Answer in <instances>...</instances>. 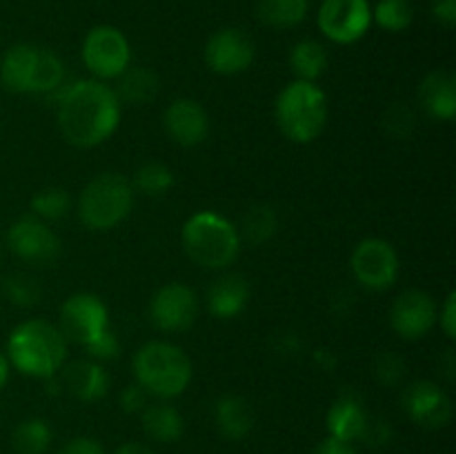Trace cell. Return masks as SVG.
Here are the masks:
<instances>
[{
  "mask_svg": "<svg viewBox=\"0 0 456 454\" xmlns=\"http://www.w3.org/2000/svg\"><path fill=\"white\" fill-rule=\"evenodd\" d=\"M123 102L114 87L96 78L62 85L56 101V123L62 141L78 150H92L110 141L120 127Z\"/></svg>",
  "mask_w": 456,
  "mask_h": 454,
  "instance_id": "1",
  "label": "cell"
},
{
  "mask_svg": "<svg viewBox=\"0 0 456 454\" xmlns=\"http://www.w3.org/2000/svg\"><path fill=\"white\" fill-rule=\"evenodd\" d=\"M4 354L18 374L47 381L65 368L67 338L52 320L27 319L9 332Z\"/></svg>",
  "mask_w": 456,
  "mask_h": 454,
  "instance_id": "2",
  "label": "cell"
},
{
  "mask_svg": "<svg viewBox=\"0 0 456 454\" xmlns=\"http://www.w3.org/2000/svg\"><path fill=\"white\" fill-rule=\"evenodd\" d=\"M181 243L187 258L209 272H225L243 247L236 223L214 209H200L183 223Z\"/></svg>",
  "mask_w": 456,
  "mask_h": 454,
  "instance_id": "3",
  "label": "cell"
},
{
  "mask_svg": "<svg viewBox=\"0 0 456 454\" xmlns=\"http://www.w3.org/2000/svg\"><path fill=\"white\" fill-rule=\"evenodd\" d=\"M132 372L147 394L159 401H172L190 387L194 363L181 345L159 338L138 347L132 359Z\"/></svg>",
  "mask_w": 456,
  "mask_h": 454,
  "instance_id": "4",
  "label": "cell"
},
{
  "mask_svg": "<svg viewBox=\"0 0 456 454\" xmlns=\"http://www.w3.org/2000/svg\"><path fill=\"white\" fill-rule=\"evenodd\" d=\"M0 83L12 93H53L65 85V62L52 49L16 43L0 58Z\"/></svg>",
  "mask_w": 456,
  "mask_h": 454,
  "instance_id": "5",
  "label": "cell"
},
{
  "mask_svg": "<svg viewBox=\"0 0 456 454\" xmlns=\"http://www.w3.org/2000/svg\"><path fill=\"white\" fill-rule=\"evenodd\" d=\"M330 118L328 96L316 83L292 80L274 101V123L288 141L310 145L323 134Z\"/></svg>",
  "mask_w": 456,
  "mask_h": 454,
  "instance_id": "6",
  "label": "cell"
},
{
  "mask_svg": "<svg viewBox=\"0 0 456 454\" xmlns=\"http://www.w3.org/2000/svg\"><path fill=\"white\" fill-rule=\"evenodd\" d=\"M132 181L116 172H102L83 187L76 203L80 223L92 231H111L134 209Z\"/></svg>",
  "mask_w": 456,
  "mask_h": 454,
  "instance_id": "7",
  "label": "cell"
},
{
  "mask_svg": "<svg viewBox=\"0 0 456 454\" xmlns=\"http://www.w3.org/2000/svg\"><path fill=\"white\" fill-rule=\"evenodd\" d=\"M58 329L67 343L71 341L80 347L92 345L111 329L110 307L98 294L74 292L58 310Z\"/></svg>",
  "mask_w": 456,
  "mask_h": 454,
  "instance_id": "8",
  "label": "cell"
},
{
  "mask_svg": "<svg viewBox=\"0 0 456 454\" xmlns=\"http://www.w3.org/2000/svg\"><path fill=\"white\" fill-rule=\"evenodd\" d=\"M80 58L96 80H116L132 62L129 40L118 27L96 25L87 31L80 47Z\"/></svg>",
  "mask_w": 456,
  "mask_h": 454,
  "instance_id": "9",
  "label": "cell"
},
{
  "mask_svg": "<svg viewBox=\"0 0 456 454\" xmlns=\"http://www.w3.org/2000/svg\"><path fill=\"white\" fill-rule=\"evenodd\" d=\"M350 270L356 283L370 292H386L396 283L401 272L399 252L395 245L379 236L359 240L352 249Z\"/></svg>",
  "mask_w": 456,
  "mask_h": 454,
  "instance_id": "10",
  "label": "cell"
},
{
  "mask_svg": "<svg viewBox=\"0 0 456 454\" xmlns=\"http://www.w3.org/2000/svg\"><path fill=\"white\" fill-rule=\"evenodd\" d=\"M319 29L330 43L354 45L372 29L370 0H323L316 13Z\"/></svg>",
  "mask_w": 456,
  "mask_h": 454,
  "instance_id": "11",
  "label": "cell"
},
{
  "mask_svg": "<svg viewBox=\"0 0 456 454\" xmlns=\"http://www.w3.org/2000/svg\"><path fill=\"white\" fill-rule=\"evenodd\" d=\"M199 310V296L194 289L181 280H172L156 289L154 296L150 298L147 314H150L151 325L160 332L181 334L196 323Z\"/></svg>",
  "mask_w": 456,
  "mask_h": 454,
  "instance_id": "12",
  "label": "cell"
},
{
  "mask_svg": "<svg viewBox=\"0 0 456 454\" xmlns=\"http://www.w3.org/2000/svg\"><path fill=\"white\" fill-rule=\"evenodd\" d=\"M7 247L12 249L13 256L31 265H49L62 252V243L56 231L34 214L20 216L9 225Z\"/></svg>",
  "mask_w": 456,
  "mask_h": 454,
  "instance_id": "13",
  "label": "cell"
},
{
  "mask_svg": "<svg viewBox=\"0 0 456 454\" xmlns=\"http://www.w3.org/2000/svg\"><path fill=\"white\" fill-rule=\"evenodd\" d=\"M205 65L218 76L243 74L256 58V45L252 36L239 27H223L214 31L205 43Z\"/></svg>",
  "mask_w": 456,
  "mask_h": 454,
  "instance_id": "14",
  "label": "cell"
},
{
  "mask_svg": "<svg viewBox=\"0 0 456 454\" xmlns=\"http://www.w3.org/2000/svg\"><path fill=\"white\" fill-rule=\"evenodd\" d=\"M436 305L435 296L426 289H405L395 298L390 307V325L396 336L403 341H419L428 336L436 325Z\"/></svg>",
  "mask_w": 456,
  "mask_h": 454,
  "instance_id": "15",
  "label": "cell"
},
{
  "mask_svg": "<svg viewBox=\"0 0 456 454\" xmlns=\"http://www.w3.org/2000/svg\"><path fill=\"white\" fill-rule=\"evenodd\" d=\"M401 405L410 421L426 430H441L452 421L454 414V405L448 392L439 383L428 381V378L410 383L401 396Z\"/></svg>",
  "mask_w": 456,
  "mask_h": 454,
  "instance_id": "16",
  "label": "cell"
},
{
  "mask_svg": "<svg viewBox=\"0 0 456 454\" xmlns=\"http://www.w3.org/2000/svg\"><path fill=\"white\" fill-rule=\"evenodd\" d=\"M169 141L181 147H199L209 136V114L194 98H176L163 111Z\"/></svg>",
  "mask_w": 456,
  "mask_h": 454,
  "instance_id": "17",
  "label": "cell"
},
{
  "mask_svg": "<svg viewBox=\"0 0 456 454\" xmlns=\"http://www.w3.org/2000/svg\"><path fill=\"white\" fill-rule=\"evenodd\" d=\"M370 417L372 414L368 412L363 396L359 392H341L328 408V414H325L328 436H334L338 441H347V443L363 441Z\"/></svg>",
  "mask_w": 456,
  "mask_h": 454,
  "instance_id": "18",
  "label": "cell"
},
{
  "mask_svg": "<svg viewBox=\"0 0 456 454\" xmlns=\"http://www.w3.org/2000/svg\"><path fill=\"white\" fill-rule=\"evenodd\" d=\"M249 296H252V289H249L248 279L236 272H225L209 285L208 312L218 320H232L243 314Z\"/></svg>",
  "mask_w": 456,
  "mask_h": 454,
  "instance_id": "19",
  "label": "cell"
},
{
  "mask_svg": "<svg viewBox=\"0 0 456 454\" xmlns=\"http://www.w3.org/2000/svg\"><path fill=\"white\" fill-rule=\"evenodd\" d=\"M61 381L67 392L83 403H96V401L105 399L111 387L107 369L94 359H80L67 365Z\"/></svg>",
  "mask_w": 456,
  "mask_h": 454,
  "instance_id": "20",
  "label": "cell"
},
{
  "mask_svg": "<svg viewBox=\"0 0 456 454\" xmlns=\"http://www.w3.org/2000/svg\"><path fill=\"white\" fill-rule=\"evenodd\" d=\"M419 102L430 118L452 123L456 116V76L448 69H435L419 83Z\"/></svg>",
  "mask_w": 456,
  "mask_h": 454,
  "instance_id": "21",
  "label": "cell"
},
{
  "mask_svg": "<svg viewBox=\"0 0 456 454\" xmlns=\"http://www.w3.org/2000/svg\"><path fill=\"white\" fill-rule=\"evenodd\" d=\"M214 426L227 441L248 439L254 430V409L248 399L239 394H223L214 403Z\"/></svg>",
  "mask_w": 456,
  "mask_h": 454,
  "instance_id": "22",
  "label": "cell"
},
{
  "mask_svg": "<svg viewBox=\"0 0 456 454\" xmlns=\"http://www.w3.org/2000/svg\"><path fill=\"white\" fill-rule=\"evenodd\" d=\"M141 426L156 443H176L185 434V418L169 401L147 403L141 412Z\"/></svg>",
  "mask_w": 456,
  "mask_h": 454,
  "instance_id": "23",
  "label": "cell"
},
{
  "mask_svg": "<svg viewBox=\"0 0 456 454\" xmlns=\"http://www.w3.org/2000/svg\"><path fill=\"white\" fill-rule=\"evenodd\" d=\"M288 62H289V69H292L294 74V80L316 83V80L328 71V65H330L328 47L314 38H303L292 45Z\"/></svg>",
  "mask_w": 456,
  "mask_h": 454,
  "instance_id": "24",
  "label": "cell"
},
{
  "mask_svg": "<svg viewBox=\"0 0 456 454\" xmlns=\"http://www.w3.org/2000/svg\"><path fill=\"white\" fill-rule=\"evenodd\" d=\"M116 80H118V87L114 92L123 105L125 102L127 105H147L159 96L160 80L147 67H127Z\"/></svg>",
  "mask_w": 456,
  "mask_h": 454,
  "instance_id": "25",
  "label": "cell"
},
{
  "mask_svg": "<svg viewBox=\"0 0 456 454\" xmlns=\"http://www.w3.org/2000/svg\"><path fill=\"white\" fill-rule=\"evenodd\" d=\"M310 13V0H258L256 18L272 29H294Z\"/></svg>",
  "mask_w": 456,
  "mask_h": 454,
  "instance_id": "26",
  "label": "cell"
},
{
  "mask_svg": "<svg viewBox=\"0 0 456 454\" xmlns=\"http://www.w3.org/2000/svg\"><path fill=\"white\" fill-rule=\"evenodd\" d=\"M53 430L43 417H27L13 427L12 443L16 454H47L52 448Z\"/></svg>",
  "mask_w": 456,
  "mask_h": 454,
  "instance_id": "27",
  "label": "cell"
},
{
  "mask_svg": "<svg viewBox=\"0 0 456 454\" xmlns=\"http://www.w3.org/2000/svg\"><path fill=\"white\" fill-rule=\"evenodd\" d=\"M236 227H239L240 240L249 245H263L274 239L276 231H279V214L270 205H252L243 214L240 225Z\"/></svg>",
  "mask_w": 456,
  "mask_h": 454,
  "instance_id": "28",
  "label": "cell"
},
{
  "mask_svg": "<svg viewBox=\"0 0 456 454\" xmlns=\"http://www.w3.org/2000/svg\"><path fill=\"white\" fill-rule=\"evenodd\" d=\"M174 182H176V176H174V169L169 165L160 163V160H150L134 172L132 187L138 194L163 196L172 190Z\"/></svg>",
  "mask_w": 456,
  "mask_h": 454,
  "instance_id": "29",
  "label": "cell"
},
{
  "mask_svg": "<svg viewBox=\"0 0 456 454\" xmlns=\"http://www.w3.org/2000/svg\"><path fill=\"white\" fill-rule=\"evenodd\" d=\"M414 20V7L410 0H379L372 4V25L390 31V34H401L408 29Z\"/></svg>",
  "mask_w": 456,
  "mask_h": 454,
  "instance_id": "30",
  "label": "cell"
},
{
  "mask_svg": "<svg viewBox=\"0 0 456 454\" xmlns=\"http://www.w3.org/2000/svg\"><path fill=\"white\" fill-rule=\"evenodd\" d=\"M31 214L45 223L61 221L71 212V196L65 187H45L31 196Z\"/></svg>",
  "mask_w": 456,
  "mask_h": 454,
  "instance_id": "31",
  "label": "cell"
},
{
  "mask_svg": "<svg viewBox=\"0 0 456 454\" xmlns=\"http://www.w3.org/2000/svg\"><path fill=\"white\" fill-rule=\"evenodd\" d=\"M3 294L16 307H34L40 301V285L36 279L18 272L3 280Z\"/></svg>",
  "mask_w": 456,
  "mask_h": 454,
  "instance_id": "32",
  "label": "cell"
},
{
  "mask_svg": "<svg viewBox=\"0 0 456 454\" xmlns=\"http://www.w3.org/2000/svg\"><path fill=\"white\" fill-rule=\"evenodd\" d=\"M372 374L381 385L396 387L405 377L403 356L396 354L395 350H381L372 361Z\"/></svg>",
  "mask_w": 456,
  "mask_h": 454,
  "instance_id": "33",
  "label": "cell"
},
{
  "mask_svg": "<svg viewBox=\"0 0 456 454\" xmlns=\"http://www.w3.org/2000/svg\"><path fill=\"white\" fill-rule=\"evenodd\" d=\"M414 127H417V116L403 102H395L383 114V132L390 134L396 141H405L412 136Z\"/></svg>",
  "mask_w": 456,
  "mask_h": 454,
  "instance_id": "34",
  "label": "cell"
},
{
  "mask_svg": "<svg viewBox=\"0 0 456 454\" xmlns=\"http://www.w3.org/2000/svg\"><path fill=\"white\" fill-rule=\"evenodd\" d=\"M85 350H87L89 359L102 363V361H111L120 354V341H118V336H116L114 329H110V332L102 334L98 341H94L92 345L85 347Z\"/></svg>",
  "mask_w": 456,
  "mask_h": 454,
  "instance_id": "35",
  "label": "cell"
},
{
  "mask_svg": "<svg viewBox=\"0 0 456 454\" xmlns=\"http://www.w3.org/2000/svg\"><path fill=\"white\" fill-rule=\"evenodd\" d=\"M147 403H150V394L138 383H129L120 390L118 405L125 414H141Z\"/></svg>",
  "mask_w": 456,
  "mask_h": 454,
  "instance_id": "36",
  "label": "cell"
},
{
  "mask_svg": "<svg viewBox=\"0 0 456 454\" xmlns=\"http://www.w3.org/2000/svg\"><path fill=\"white\" fill-rule=\"evenodd\" d=\"M436 323H439L441 332L454 341L456 338V292H448L444 303L439 305V314H436Z\"/></svg>",
  "mask_w": 456,
  "mask_h": 454,
  "instance_id": "37",
  "label": "cell"
},
{
  "mask_svg": "<svg viewBox=\"0 0 456 454\" xmlns=\"http://www.w3.org/2000/svg\"><path fill=\"white\" fill-rule=\"evenodd\" d=\"M56 454H107V450L94 436H74Z\"/></svg>",
  "mask_w": 456,
  "mask_h": 454,
  "instance_id": "38",
  "label": "cell"
},
{
  "mask_svg": "<svg viewBox=\"0 0 456 454\" xmlns=\"http://www.w3.org/2000/svg\"><path fill=\"white\" fill-rule=\"evenodd\" d=\"M392 439V427L390 423L383 421L379 417H370L368 430H365L363 443L372 445V448H381V445H387Z\"/></svg>",
  "mask_w": 456,
  "mask_h": 454,
  "instance_id": "39",
  "label": "cell"
},
{
  "mask_svg": "<svg viewBox=\"0 0 456 454\" xmlns=\"http://www.w3.org/2000/svg\"><path fill=\"white\" fill-rule=\"evenodd\" d=\"M430 12L439 25L444 27L456 25V0H432Z\"/></svg>",
  "mask_w": 456,
  "mask_h": 454,
  "instance_id": "40",
  "label": "cell"
},
{
  "mask_svg": "<svg viewBox=\"0 0 456 454\" xmlns=\"http://www.w3.org/2000/svg\"><path fill=\"white\" fill-rule=\"evenodd\" d=\"M314 454H359V452H356L354 443L338 441L334 439V436H325V439L316 445Z\"/></svg>",
  "mask_w": 456,
  "mask_h": 454,
  "instance_id": "41",
  "label": "cell"
},
{
  "mask_svg": "<svg viewBox=\"0 0 456 454\" xmlns=\"http://www.w3.org/2000/svg\"><path fill=\"white\" fill-rule=\"evenodd\" d=\"M114 454H154V450L141 441H125L123 445L114 450Z\"/></svg>",
  "mask_w": 456,
  "mask_h": 454,
  "instance_id": "42",
  "label": "cell"
},
{
  "mask_svg": "<svg viewBox=\"0 0 456 454\" xmlns=\"http://www.w3.org/2000/svg\"><path fill=\"white\" fill-rule=\"evenodd\" d=\"M439 365L444 368V374L448 377V381H454V377H456V356H454L452 347H448V350L444 352V356L439 359Z\"/></svg>",
  "mask_w": 456,
  "mask_h": 454,
  "instance_id": "43",
  "label": "cell"
},
{
  "mask_svg": "<svg viewBox=\"0 0 456 454\" xmlns=\"http://www.w3.org/2000/svg\"><path fill=\"white\" fill-rule=\"evenodd\" d=\"M9 377H12V363H9L7 354H4V352L0 350V392H3L4 387H7Z\"/></svg>",
  "mask_w": 456,
  "mask_h": 454,
  "instance_id": "44",
  "label": "cell"
},
{
  "mask_svg": "<svg viewBox=\"0 0 456 454\" xmlns=\"http://www.w3.org/2000/svg\"><path fill=\"white\" fill-rule=\"evenodd\" d=\"M316 363H319L323 369H332L334 363H337V359H334L332 352L321 350V352H316Z\"/></svg>",
  "mask_w": 456,
  "mask_h": 454,
  "instance_id": "45",
  "label": "cell"
},
{
  "mask_svg": "<svg viewBox=\"0 0 456 454\" xmlns=\"http://www.w3.org/2000/svg\"><path fill=\"white\" fill-rule=\"evenodd\" d=\"M0 263H3V245H0Z\"/></svg>",
  "mask_w": 456,
  "mask_h": 454,
  "instance_id": "46",
  "label": "cell"
}]
</instances>
